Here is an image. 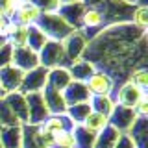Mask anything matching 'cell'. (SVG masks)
Returning <instances> with one entry per match:
<instances>
[{
  "label": "cell",
  "instance_id": "1",
  "mask_svg": "<svg viewBox=\"0 0 148 148\" xmlns=\"http://www.w3.org/2000/svg\"><path fill=\"white\" fill-rule=\"evenodd\" d=\"M35 26H39L41 32H43L48 39L52 37V41H59V43H61L71 32H74L72 28L58 15V11L56 13H41V17H39V21H37Z\"/></svg>",
  "mask_w": 148,
  "mask_h": 148
},
{
  "label": "cell",
  "instance_id": "3",
  "mask_svg": "<svg viewBox=\"0 0 148 148\" xmlns=\"http://www.w3.org/2000/svg\"><path fill=\"white\" fill-rule=\"evenodd\" d=\"M61 46H63L65 58H67L69 61H71V65H72L74 61H80L82 59V54L85 52V48H87V39L80 34V32L74 30L61 41Z\"/></svg>",
  "mask_w": 148,
  "mask_h": 148
},
{
  "label": "cell",
  "instance_id": "19",
  "mask_svg": "<svg viewBox=\"0 0 148 148\" xmlns=\"http://www.w3.org/2000/svg\"><path fill=\"white\" fill-rule=\"evenodd\" d=\"M48 37H46L43 32H41V28L39 26H30L28 28V48H32L34 50V52H37L39 54L41 52V48H43V46L48 43Z\"/></svg>",
  "mask_w": 148,
  "mask_h": 148
},
{
  "label": "cell",
  "instance_id": "11",
  "mask_svg": "<svg viewBox=\"0 0 148 148\" xmlns=\"http://www.w3.org/2000/svg\"><path fill=\"white\" fill-rule=\"evenodd\" d=\"M13 22H17V24H21V26H34L37 24V21H39V17H41V11L37 9L34 4L30 2V0H24V2L21 4L17 9H15V13H13Z\"/></svg>",
  "mask_w": 148,
  "mask_h": 148
},
{
  "label": "cell",
  "instance_id": "21",
  "mask_svg": "<svg viewBox=\"0 0 148 148\" xmlns=\"http://www.w3.org/2000/svg\"><path fill=\"white\" fill-rule=\"evenodd\" d=\"M104 22V13L96 8H89L82 15V26L85 28H100Z\"/></svg>",
  "mask_w": 148,
  "mask_h": 148
},
{
  "label": "cell",
  "instance_id": "17",
  "mask_svg": "<svg viewBox=\"0 0 148 148\" xmlns=\"http://www.w3.org/2000/svg\"><path fill=\"white\" fill-rule=\"evenodd\" d=\"M69 72H71L72 82H82V83H85L87 80H89V76L95 72V67H92V63L85 61V59H80V61H74V63L71 65Z\"/></svg>",
  "mask_w": 148,
  "mask_h": 148
},
{
  "label": "cell",
  "instance_id": "31",
  "mask_svg": "<svg viewBox=\"0 0 148 148\" xmlns=\"http://www.w3.org/2000/svg\"><path fill=\"white\" fill-rule=\"evenodd\" d=\"M4 96H6V92H4V89L0 87V98H4Z\"/></svg>",
  "mask_w": 148,
  "mask_h": 148
},
{
  "label": "cell",
  "instance_id": "2",
  "mask_svg": "<svg viewBox=\"0 0 148 148\" xmlns=\"http://www.w3.org/2000/svg\"><path fill=\"white\" fill-rule=\"evenodd\" d=\"M24 96H26V104H28V124H32V126L43 124L50 117V111L45 104L43 92H28Z\"/></svg>",
  "mask_w": 148,
  "mask_h": 148
},
{
  "label": "cell",
  "instance_id": "4",
  "mask_svg": "<svg viewBox=\"0 0 148 148\" xmlns=\"http://www.w3.org/2000/svg\"><path fill=\"white\" fill-rule=\"evenodd\" d=\"M137 119L139 117L135 115V111H133V109L115 104L113 113L109 115V126L115 128L119 133H128L130 130H132V126L137 122Z\"/></svg>",
  "mask_w": 148,
  "mask_h": 148
},
{
  "label": "cell",
  "instance_id": "29",
  "mask_svg": "<svg viewBox=\"0 0 148 148\" xmlns=\"http://www.w3.org/2000/svg\"><path fill=\"white\" fill-rule=\"evenodd\" d=\"M113 148H135V143L132 141V137H130L128 133H120L117 145H115Z\"/></svg>",
  "mask_w": 148,
  "mask_h": 148
},
{
  "label": "cell",
  "instance_id": "12",
  "mask_svg": "<svg viewBox=\"0 0 148 148\" xmlns=\"http://www.w3.org/2000/svg\"><path fill=\"white\" fill-rule=\"evenodd\" d=\"M43 98H45V104L48 108L50 115H65L67 111V104H65V98H63V92L52 89V87L46 85L43 91Z\"/></svg>",
  "mask_w": 148,
  "mask_h": 148
},
{
  "label": "cell",
  "instance_id": "22",
  "mask_svg": "<svg viewBox=\"0 0 148 148\" xmlns=\"http://www.w3.org/2000/svg\"><path fill=\"white\" fill-rule=\"evenodd\" d=\"M54 148H76V137L72 130H63L58 135H54Z\"/></svg>",
  "mask_w": 148,
  "mask_h": 148
},
{
  "label": "cell",
  "instance_id": "5",
  "mask_svg": "<svg viewBox=\"0 0 148 148\" xmlns=\"http://www.w3.org/2000/svg\"><path fill=\"white\" fill-rule=\"evenodd\" d=\"M48 83V69L45 67H35L32 71L24 72V78H22L21 89L24 91L22 95H28V92H41Z\"/></svg>",
  "mask_w": 148,
  "mask_h": 148
},
{
  "label": "cell",
  "instance_id": "6",
  "mask_svg": "<svg viewBox=\"0 0 148 148\" xmlns=\"http://www.w3.org/2000/svg\"><path fill=\"white\" fill-rule=\"evenodd\" d=\"M37 56H39V65L48 69V71L54 67H61V61L65 59L63 46L59 41H48Z\"/></svg>",
  "mask_w": 148,
  "mask_h": 148
},
{
  "label": "cell",
  "instance_id": "20",
  "mask_svg": "<svg viewBox=\"0 0 148 148\" xmlns=\"http://www.w3.org/2000/svg\"><path fill=\"white\" fill-rule=\"evenodd\" d=\"M91 111H96V113H102L106 117H109L115 109V102L111 96H91L89 100Z\"/></svg>",
  "mask_w": 148,
  "mask_h": 148
},
{
  "label": "cell",
  "instance_id": "14",
  "mask_svg": "<svg viewBox=\"0 0 148 148\" xmlns=\"http://www.w3.org/2000/svg\"><path fill=\"white\" fill-rule=\"evenodd\" d=\"M71 82H72V78H71L69 69H65V67H54V69H50V71H48V83H46V85L52 87V89H56V91L63 92Z\"/></svg>",
  "mask_w": 148,
  "mask_h": 148
},
{
  "label": "cell",
  "instance_id": "26",
  "mask_svg": "<svg viewBox=\"0 0 148 148\" xmlns=\"http://www.w3.org/2000/svg\"><path fill=\"white\" fill-rule=\"evenodd\" d=\"M133 24H135L139 30H145L148 26V8L146 6H139L135 11H133Z\"/></svg>",
  "mask_w": 148,
  "mask_h": 148
},
{
  "label": "cell",
  "instance_id": "7",
  "mask_svg": "<svg viewBox=\"0 0 148 148\" xmlns=\"http://www.w3.org/2000/svg\"><path fill=\"white\" fill-rule=\"evenodd\" d=\"M85 87L91 96H111L113 92V80L104 72L95 71L85 82Z\"/></svg>",
  "mask_w": 148,
  "mask_h": 148
},
{
  "label": "cell",
  "instance_id": "10",
  "mask_svg": "<svg viewBox=\"0 0 148 148\" xmlns=\"http://www.w3.org/2000/svg\"><path fill=\"white\" fill-rule=\"evenodd\" d=\"M63 98H65V104L69 108V106H76V104H87L91 100V95L87 91L85 83L71 82L67 85V89L63 91Z\"/></svg>",
  "mask_w": 148,
  "mask_h": 148
},
{
  "label": "cell",
  "instance_id": "9",
  "mask_svg": "<svg viewBox=\"0 0 148 148\" xmlns=\"http://www.w3.org/2000/svg\"><path fill=\"white\" fill-rule=\"evenodd\" d=\"M22 78H24V72L18 71L13 65H8V67L0 69V87L4 89V92H15L21 89Z\"/></svg>",
  "mask_w": 148,
  "mask_h": 148
},
{
  "label": "cell",
  "instance_id": "16",
  "mask_svg": "<svg viewBox=\"0 0 148 148\" xmlns=\"http://www.w3.org/2000/svg\"><path fill=\"white\" fill-rule=\"evenodd\" d=\"M45 132H48L50 135H58L63 130H71V126L74 128V124L67 119V115H50L43 124H39Z\"/></svg>",
  "mask_w": 148,
  "mask_h": 148
},
{
  "label": "cell",
  "instance_id": "27",
  "mask_svg": "<svg viewBox=\"0 0 148 148\" xmlns=\"http://www.w3.org/2000/svg\"><path fill=\"white\" fill-rule=\"evenodd\" d=\"M11 54H13V48L9 46V43L6 41V43L0 46V69L11 65Z\"/></svg>",
  "mask_w": 148,
  "mask_h": 148
},
{
  "label": "cell",
  "instance_id": "15",
  "mask_svg": "<svg viewBox=\"0 0 148 148\" xmlns=\"http://www.w3.org/2000/svg\"><path fill=\"white\" fill-rule=\"evenodd\" d=\"M80 126L85 128L92 135H98L100 132H104V130L109 126V117H106V115H102V113H96V111H91Z\"/></svg>",
  "mask_w": 148,
  "mask_h": 148
},
{
  "label": "cell",
  "instance_id": "28",
  "mask_svg": "<svg viewBox=\"0 0 148 148\" xmlns=\"http://www.w3.org/2000/svg\"><path fill=\"white\" fill-rule=\"evenodd\" d=\"M133 111H135V115L139 119H145L148 115V98H146V92L141 96V100L135 104V108H133Z\"/></svg>",
  "mask_w": 148,
  "mask_h": 148
},
{
  "label": "cell",
  "instance_id": "25",
  "mask_svg": "<svg viewBox=\"0 0 148 148\" xmlns=\"http://www.w3.org/2000/svg\"><path fill=\"white\" fill-rule=\"evenodd\" d=\"M34 6L39 9L41 13H56L61 6L59 0H30Z\"/></svg>",
  "mask_w": 148,
  "mask_h": 148
},
{
  "label": "cell",
  "instance_id": "13",
  "mask_svg": "<svg viewBox=\"0 0 148 148\" xmlns=\"http://www.w3.org/2000/svg\"><path fill=\"white\" fill-rule=\"evenodd\" d=\"M143 95H145V91L137 89L135 85H132L130 82H126L119 89V92H117V104L119 106H124V108L133 109V108H135V104L141 100Z\"/></svg>",
  "mask_w": 148,
  "mask_h": 148
},
{
  "label": "cell",
  "instance_id": "8",
  "mask_svg": "<svg viewBox=\"0 0 148 148\" xmlns=\"http://www.w3.org/2000/svg\"><path fill=\"white\" fill-rule=\"evenodd\" d=\"M11 65L17 67L18 71H22V72H28V71H32V69L39 67V56L32 48H28V46L15 48L13 54H11Z\"/></svg>",
  "mask_w": 148,
  "mask_h": 148
},
{
  "label": "cell",
  "instance_id": "24",
  "mask_svg": "<svg viewBox=\"0 0 148 148\" xmlns=\"http://www.w3.org/2000/svg\"><path fill=\"white\" fill-rule=\"evenodd\" d=\"M130 83L135 85L137 89H141V91H146V87H148V72L145 71V69L133 71L132 76H130Z\"/></svg>",
  "mask_w": 148,
  "mask_h": 148
},
{
  "label": "cell",
  "instance_id": "18",
  "mask_svg": "<svg viewBox=\"0 0 148 148\" xmlns=\"http://www.w3.org/2000/svg\"><path fill=\"white\" fill-rule=\"evenodd\" d=\"M119 137H120V133L117 132V130L111 128V126H108L104 132H100L98 135H96L92 148H113L115 145H117Z\"/></svg>",
  "mask_w": 148,
  "mask_h": 148
},
{
  "label": "cell",
  "instance_id": "23",
  "mask_svg": "<svg viewBox=\"0 0 148 148\" xmlns=\"http://www.w3.org/2000/svg\"><path fill=\"white\" fill-rule=\"evenodd\" d=\"M74 137H76V148H92L96 139V135L89 133L82 126H74Z\"/></svg>",
  "mask_w": 148,
  "mask_h": 148
},
{
  "label": "cell",
  "instance_id": "32",
  "mask_svg": "<svg viewBox=\"0 0 148 148\" xmlns=\"http://www.w3.org/2000/svg\"><path fill=\"white\" fill-rule=\"evenodd\" d=\"M130 2H137V0H130Z\"/></svg>",
  "mask_w": 148,
  "mask_h": 148
},
{
  "label": "cell",
  "instance_id": "30",
  "mask_svg": "<svg viewBox=\"0 0 148 148\" xmlns=\"http://www.w3.org/2000/svg\"><path fill=\"white\" fill-rule=\"evenodd\" d=\"M61 4H74V2H82V0H59Z\"/></svg>",
  "mask_w": 148,
  "mask_h": 148
}]
</instances>
